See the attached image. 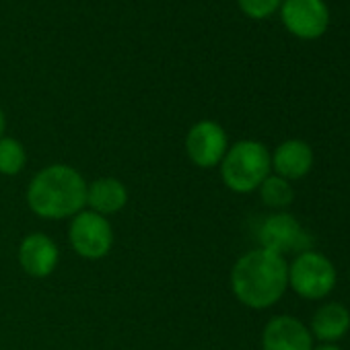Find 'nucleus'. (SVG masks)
Returning a JSON list of instances; mask_svg holds the SVG:
<instances>
[{
	"label": "nucleus",
	"mask_w": 350,
	"mask_h": 350,
	"mask_svg": "<svg viewBox=\"0 0 350 350\" xmlns=\"http://www.w3.org/2000/svg\"><path fill=\"white\" fill-rule=\"evenodd\" d=\"M87 184L77 167L52 163L31 178L25 190V202L29 211L44 221L72 219L87 208Z\"/></svg>",
	"instance_id": "f257e3e1"
},
{
	"label": "nucleus",
	"mask_w": 350,
	"mask_h": 350,
	"mask_svg": "<svg viewBox=\"0 0 350 350\" xmlns=\"http://www.w3.org/2000/svg\"><path fill=\"white\" fill-rule=\"evenodd\" d=\"M233 297L247 309H270L288 291L286 258L256 247L237 258L231 268Z\"/></svg>",
	"instance_id": "f03ea898"
},
{
	"label": "nucleus",
	"mask_w": 350,
	"mask_h": 350,
	"mask_svg": "<svg viewBox=\"0 0 350 350\" xmlns=\"http://www.w3.org/2000/svg\"><path fill=\"white\" fill-rule=\"evenodd\" d=\"M219 171L227 190L235 194L258 192L262 182L272 173L270 148L260 140H237L229 144Z\"/></svg>",
	"instance_id": "7ed1b4c3"
},
{
	"label": "nucleus",
	"mask_w": 350,
	"mask_h": 350,
	"mask_svg": "<svg viewBox=\"0 0 350 350\" xmlns=\"http://www.w3.org/2000/svg\"><path fill=\"white\" fill-rule=\"evenodd\" d=\"M336 266L334 262L315 252L307 250L293 258L288 264V288L305 301H321L336 288Z\"/></svg>",
	"instance_id": "20e7f679"
},
{
	"label": "nucleus",
	"mask_w": 350,
	"mask_h": 350,
	"mask_svg": "<svg viewBox=\"0 0 350 350\" xmlns=\"http://www.w3.org/2000/svg\"><path fill=\"white\" fill-rule=\"evenodd\" d=\"M68 243L79 258L95 262L109 256L116 243V233L107 217L85 208L70 219Z\"/></svg>",
	"instance_id": "39448f33"
},
{
	"label": "nucleus",
	"mask_w": 350,
	"mask_h": 350,
	"mask_svg": "<svg viewBox=\"0 0 350 350\" xmlns=\"http://www.w3.org/2000/svg\"><path fill=\"white\" fill-rule=\"evenodd\" d=\"M258 241L262 250L286 258L288 254H301L311 250V235L307 229L286 211L272 213L266 217L258 229Z\"/></svg>",
	"instance_id": "423d86ee"
},
{
	"label": "nucleus",
	"mask_w": 350,
	"mask_h": 350,
	"mask_svg": "<svg viewBox=\"0 0 350 350\" xmlns=\"http://www.w3.org/2000/svg\"><path fill=\"white\" fill-rule=\"evenodd\" d=\"M184 148L192 165L200 169H215L221 165L229 148V136L219 122L200 120L190 126L184 140Z\"/></svg>",
	"instance_id": "0eeeda50"
},
{
	"label": "nucleus",
	"mask_w": 350,
	"mask_h": 350,
	"mask_svg": "<svg viewBox=\"0 0 350 350\" xmlns=\"http://www.w3.org/2000/svg\"><path fill=\"white\" fill-rule=\"evenodd\" d=\"M280 17L284 27L301 40H317L329 23L323 0H282Z\"/></svg>",
	"instance_id": "6e6552de"
},
{
	"label": "nucleus",
	"mask_w": 350,
	"mask_h": 350,
	"mask_svg": "<svg viewBox=\"0 0 350 350\" xmlns=\"http://www.w3.org/2000/svg\"><path fill=\"white\" fill-rule=\"evenodd\" d=\"M17 260L21 270L31 278H48L54 274L60 262L58 243L42 231L27 233L17 250Z\"/></svg>",
	"instance_id": "1a4fd4ad"
},
{
	"label": "nucleus",
	"mask_w": 350,
	"mask_h": 350,
	"mask_svg": "<svg viewBox=\"0 0 350 350\" xmlns=\"http://www.w3.org/2000/svg\"><path fill=\"white\" fill-rule=\"evenodd\" d=\"M262 350H311L315 340L309 325L295 315H274L262 329Z\"/></svg>",
	"instance_id": "9d476101"
},
{
	"label": "nucleus",
	"mask_w": 350,
	"mask_h": 350,
	"mask_svg": "<svg viewBox=\"0 0 350 350\" xmlns=\"http://www.w3.org/2000/svg\"><path fill=\"white\" fill-rule=\"evenodd\" d=\"M313 163H315L313 148L301 138H288L280 142L274 150H270L272 173L278 175V178H284L291 184L303 180L313 169Z\"/></svg>",
	"instance_id": "9b49d317"
},
{
	"label": "nucleus",
	"mask_w": 350,
	"mask_h": 350,
	"mask_svg": "<svg viewBox=\"0 0 350 350\" xmlns=\"http://www.w3.org/2000/svg\"><path fill=\"white\" fill-rule=\"evenodd\" d=\"M128 188L118 178H99L87 184V208L101 217L122 213L128 204Z\"/></svg>",
	"instance_id": "f8f14e48"
},
{
	"label": "nucleus",
	"mask_w": 350,
	"mask_h": 350,
	"mask_svg": "<svg viewBox=\"0 0 350 350\" xmlns=\"http://www.w3.org/2000/svg\"><path fill=\"white\" fill-rule=\"evenodd\" d=\"M348 329H350V311L346 305L338 301H327L321 307H317L309 323V332L317 342L336 344L348 334Z\"/></svg>",
	"instance_id": "ddd939ff"
},
{
	"label": "nucleus",
	"mask_w": 350,
	"mask_h": 350,
	"mask_svg": "<svg viewBox=\"0 0 350 350\" xmlns=\"http://www.w3.org/2000/svg\"><path fill=\"white\" fill-rule=\"evenodd\" d=\"M258 194H260V200L264 202V206L272 208L274 213L286 211L295 200L293 184L286 182L284 178H278L274 173H270L262 182V186L258 188Z\"/></svg>",
	"instance_id": "4468645a"
},
{
	"label": "nucleus",
	"mask_w": 350,
	"mask_h": 350,
	"mask_svg": "<svg viewBox=\"0 0 350 350\" xmlns=\"http://www.w3.org/2000/svg\"><path fill=\"white\" fill-rule=\"evenodd\" d=\"M27 167V150L23 142L13 136L0 138V175L15 178Z\"/></svg>",
	"instance_id": "2eb2a0df"
},
{
	"label": "nucleus",
	"mask_w": 350,
	"mask_h": 350,
	"mask_svg": "<svg viewBox=\"0 0 350 350\" xmlns=\"http://www.w3.org/2000/svg\"><path fill=\"white\" fill-rule=\"evenodd\" d=\"M239 9L252 17V19H266L270 17L274 11H278V7L282 5V0H237Z\"/></svg>",
	"instance_id": "dca6fc26"
},
{
	"label": "nucleus",
	"mask_w": 350,
	"mask_h": 350,
	"mask_svg": "<svg viewBox=\"0 0 350 350\" xmlns=\"http://www.w3.org/2000/svg\"><path fill=\"white\" fill-rule=\"evenodd\" d=\"M311 350H342V348L338 344H332V342H317V344H313Z\"/></svg>",
	"instance_id": "f3484780"
},
{
	"label": "nucleus",
	"mask_w": 350,
	"mask_h": 350,
	"mask_svg": "<svg viewBox=\"0 0 350 350\" xmlns=\"http://www.w3.org/2000/svg\"><path fill=\"white\" fill-rule=\"evenodd\" d=\"M5 130H7V116H5L3 107H0V138L5 136Z\"/></svg>",
	"instance_id": "a211bd4d"
},
{
	"label": "nucleus",
	"mask_w": 350,
	"mask_h": 350,
	"mask_svg": "<svg viewBox=\"0 0 350 350\" xmlns=\"http://www.w3.org/2000/svg\"><path fill=\"white\" fill-rule=\"evenodd\" d=\"M348 274H350V272H348Z\"/></svg>",
	"instance_id": "6ab92c4d"
}]
</instances>
